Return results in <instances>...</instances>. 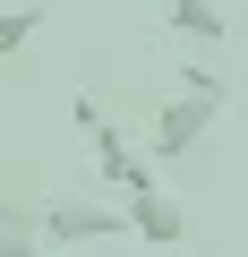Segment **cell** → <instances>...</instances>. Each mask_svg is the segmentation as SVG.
Segmentation results:
<instances>
[{"mask_svg":"<svg viewBox=\"0 0 248 257\" xmlns=\"http://www.w3.org/2000/svg\"><path fill=\"white\" fill-rule=\"evenodd\" d=\"M205 128H214V103L180 86V94L154 111V163H188V155L205 146Z\"/></svg>","mask_w":248,"mask_h":257,"instance_id":"7a4b0ae2","label":"cell"},{"mask_svg":"<svg viewBox=\"0 0 248 257\" xmlns=\"http://www.w3.org/2000/svg\"><path fill=\"white\" fill-rule=\"evenodd\" d=\"M129 231V206H94V197H52L43 206V240L52 248H94Z\"/></svg>","mask_w":248,"mask_h":257,"instance_id":"6da1fadb","label":"cell"},{"mask_svg":"<svg viewBox=\"0 0 248 257\" xmlns=\"http://www.w3.org/2000/svg\"><path fill=\"white\" fill-rule=\"evenodd\" d=\"M0 257H52L43 214H35V206H18V197H0Z\"/></svg>","mask_w":248,"mask_h":257,"instance_id":"5b68a950","label":"cell"},{"mask_svg":"<svg viewBox=\"0 0 248 257\" xmlns=\"http://www.w3.org/2000/svg\"><path fill=\"white\" fill-rule=\"evenodd\" d=\"M35 26H43L35 0H26V9H0V52H26V43H35Z\"/></svg>","mask_w":248,"mask_h":257,"instance_id":"52a82bcc","label":"cell"},{"mask_svg":"<svg viewBox=\"0 0 248 257\" xmlns=\"http://www.w3.org/2000/svg\"><path fill=\"white\" fill-rule=\"evenodd\" d=\"M171 35H188V43H222L231 18L214 9V0H171Z\"/></svg>","mask_w":248,"mask_h":257,"instance_id":"8992f818","label":"cell"},{"mask_svg":"<svg viewBox=\"0 0 248 257\" xmlns=\"http://www.w3.org/2000/svg\"><path fill=\"white\" fill-rule=\"evenodd\" d=\"M86 138H94V180H103V189H120V197H137V189H154V163H146V155L129 146V128H111V120H94Z\"/></svg>","mask_w":248,"mask_h":257,"instance_id":"3957f363","label":"cell"},{"mask_svg":"<svg viewBox=\"0 0 248 257\" xmlns=\"http://www.w3.org/2000/svg\"><path fill=\"white\" fill-rule=\"evenodd\" d=\"M129 240H146V248H180V240H188V206L163 197V189H137V197H129Z\"/></svg>","mask_w":248,"mask_h":257,"instance_id":"277c9868","label":"cell"},{"mask_svg":"<svg viewBox=\"0 0 248 257\" xmlns=\"http://www.w3.org/2000/svg\"><path fill=\"white\" fill-rule=\"evenodd\" d=\"M188 94H205V103H214V111H222V103H231V86H222V77H214V69H188Z\"/></svg>","mask_w":248,"mask_h":257,"instance_id":"ba28073f","label":"cell"}]
</instances>
